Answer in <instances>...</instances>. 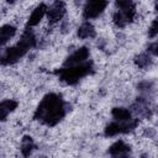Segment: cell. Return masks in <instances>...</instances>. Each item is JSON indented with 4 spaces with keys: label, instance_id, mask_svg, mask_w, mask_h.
<instances>
[{
    "label": "cell",
    "instance_id": "6da1fadb",
    "mask_svg": "<svg viewBox=\"0 0 158 158\" xmlns=\"http://www.w3.org/2000/svg\"><path fill=\"white\" fill-rule=\"evenodd\" d=\"M64 104L60 96L56 94H48L40 104L36 117L48 126H54L64 116Z\"/></svg>",
    "mask_w": 158,
    "mask_h": 158
},
{
    "label": "cell",
    "instance_id": "7a4b0ae2",
    "mask_svg": "<svg viewBox=\"0 0 158 158\" xmlns=\"http://www.w3.org/2000/svg\"><path fill=\"white\" fill-rule=\"evenodd\" d=\"M36 44V38L33 36L32 32L26 31L20 42L17 44H15L14 47L6 49V52L2 56V64H12L15 63L17 59H20L30 48H32Z\"/></svg>",
    "mask_w": 158,
    "mask_h": 158
},
{
    "label": "cell",
    "instance_id": "3957f363",
    "mask_svg": "<svg viewBox=\"0 0 158 158\" xmlns=\"http://www.w3.org/2000/svg\"><path fill=\"white\" fill-rule=\"evenodd\" d=\"M90 68H91L90 63H83V64L73 65V67L64 68V69L59 70V77L67 84H74L80 78H83L84 75H86L90 72Z\"/></svg>",
    "mask_w": 158,
    "mask_h": 158
},
{
    "label": "cell",
    "instance_id": "277c9868",
    "mask_svg": "<svg viewBox=\"0 0 158 158\" xmlns=\"http://www.w3.org/2000/svg\"><path fill=\"white\" fill-rule=\"evenodd\" d=\"M118 6V11L115 12L114 15V22L118 27H123L128 22H131L135 17V5L130 1H118L116 2Z\"/></svg>",
    "mask_w": 158,
    "mask_h": 158
},
{
    "label": "cell",
    "instance_id": "5b68a950",
    "mask_svg": "<svg viewBox=\"0 0 158 158\" xmlns=\"http://www.w3.org/2000/svg\"><path fill=\"white\" fill-rule=\"evenodd\" d=\"M107 2L106 1H90L85 5L84 7V11H83V15L86 20L89 19H94V17H98L106 7Z\"/></svg>",
    "mask_w": 158,
    "mask_h": 158
},
{
    "label": "cell",
    "instance_id": "8992f818",
    "mask_svg": "<svg viewBox=\"0 0 158 158\" xmlns=\"http://www.w3.org/2000/svg\"><path fill=\"white\" fill-rule=\"evenodd\" d=\"M88 57H89V49L86 47H81V48L77 49L72 56L68 57V59L65 60V65L73 67V65L83 64V62L86 60Z\"/></svg>",
    "mask_w": 158,
    "mask_h": 158
},
{
    "label": "cell",
    "instance_id": "52a82bcc",
    "mask_svg": "<svg viewBox=\"0 0 158 158\" xmlns=\"http://www.w3.org/2000/svg\"><path fill=\"white\" fill-rule=\"evenodd\" d=\"M65 12V6H64V2H60V1H57L54 2L48 10H47V17L51 22H57L59 21Z\"/></svg>",
    "mask_w": 158,
    "mask_h": 158
},
{
    "label": "cell",
    "instance_id": "ba28073f",
    "mask_svg": "<svg viewBox=\"0 0 158 158\" xmlns=\"http://www.w3.org/2000/svg\"><path fill=\"white\" fill-rule=\"evenodd\" d=\"M47 6L44 5V4H40L33 11H32V14H31V16H30V19H28V21H27V26H36L41 20H42V17L44 16V14L47 12Z\"/></svg>",
    "mask_w": 158,
    "mask_h": 158
},
{
    "label": "cell",
    "instance_id": "9c48e42d",
    "mask_svg": "<svg viewBox=\"0 0 158 158\" xmlns=\"http://www.w3.org/2000/svg\"><path fill=\"white\" fill-rule=\"evenodd\" d=\"M17 106V102L14 101V100H5L0 104V114H1V120H5L6 116L14 111Z\"/></svg>",
    "mask_w": 158,
    "mask_h": 158
},
{
    "label": "cell",
    "instance_id": "30bf717a",
    "mask_svg": "<svg viewBox=\"0 0 158 158\" xmlns=\"http://www.w3.org/2000/svg\"><path fill=\"white\" fill-rule=\"evenodd\" d=\"M94 35H95V30L93 25L89 22H84L78 30V36L80 38H90V37H94Z\"/></svg>",
    "mask_w": 158,
    "mask_h": 158
},
{
    "label": "cell",
    "instance_id": "8fae6325",
    "mask_svg": "<svg viewBox=\"0 0 158 158\" xmlns=\"http://www.w3.org/2000/svg\"><path fill=\"white\" fill-rule=\"evenodd\" d=\"M15 32H16V30H15L14 26H10V25L2 26L1 30H0V42H1V44H5L15 35Z\"/></svg>",
    "mask_w": 158,
    "mask_h": 158
},
{
    "label": "cell",
    "instance_id": "7c38bea8",
    "mask_svg": "<svg viewBox=\"0 0 158 158\" xmlns=\"http://www.w3.org/2000/svg\"><path fill=\"white\" fill-rule=\"evenodd\" d=\"M112 116H114V118L118 120L120 122H125V121L131 120V112L123 107H115L112 110Z\"/></svg>",
    "mask_w": 158,
    "mask_h": 158
},
{
    "label": "cell",
    "instance_id": "4fadbf2b",
    "mask_svg": "<svg viewBox=\"0 0 158 158\" xmlns=\"http://www.w3.org/2000/svg\"><path fill=\"white\" fill-rule=\"evenodd\" d=\"M128 149H130L128 146L125 144L123 141H117V142H115V143L109 148V152H110V154H112V156H120V154H122V153H126Z\"/></svg>",
    "mask_w": 158,
    "mask_h": 158
},
{
    "label": "cell",
    "instance_id": "5bb4252c",
    "mask_svg": "<svg viewBox=\"0 0 158 158\" xmlns=\"http://www.w3.org/2000/svg\"><path fill=\"white\" fill-rule=\"evenodd\" d=\"M33 147H35V146H33L32 138H31V137H28V136L23 137L22 143H21V153L23 154V157H28V156L31 154V152H32Z\"/></svg>",
    "mask_w": 158,
    "mask_h": 158
},
{
    "label": "cell",
    "instance_id": "9a60e30c",
    "mask_svg": "<svg viewBox=\"0 0 158 158\" xmlns=\"http://www.w3.org/2000/svg\"><path fill=\"white\" fill-rule=\"evenodd\" d=\"M151 63V58L148 54L143 53V54H139L137 58H136V64L139 67V68H146L148 67V64Z\"/></svg>",
    "mask_w": 158,
    "mask_h": 158
},
{
    "label": "cell",
    "instance_id": "2e32d148",
    "mask_svg": "<svg viewBox=\"0 0 158 158\" xmlns=\"http://www.w3.org/2000/svg\"><path fill=\"white\" fill-rule=\"evenodd\" d=\"M148 33H149L151 37H154L156 35H158V19H156L152 22V25H151V27L148 30Z\"/></svg>",
    "mask_w": 158,
    "mask_h": 158
},
{
    "label": "cell",
    "instance_id": "e0dca14e",
    "mask_svg": "<svg viewBox=\"0 0 158 158\" xmlns=\"http://www.w3.org/2000/svg\"><path fill=\"white\" fill-rule=\"evenodd\" d=\"M149 51H151L154 56H158V41H157V42H154V43L149 47Z\"/></svg>",
    "mask_w": 158,
    "mask_h": 158
},
{
    "label": "cell",
    "instance_id": "ac0fdd59",
    "mask_svg": "<svg viewBox=\"0 0 158 158\" xmlns=\"http://www.w3.org/2000/svg\"><path fill=\"white\" fill-rule=\"evenodd\" d=\"M121 158H128V157H121Z\"/></svg>",
    "mask_w": 158,
    "mask_h": 158
},
{
    "label": "cell",
    "instance_id": "d6986e66",
    "mask_svg": "<svg viewBox=\"0 0 158 158\" xmlns=\"http://www.w3.org/2000/svg\"><path fill=\"white\" fill-rule=\"evenodd\" d=\"M41 158H46V157H41Z\"/></svg>",
    "mask_w": 158,
    "mask_h": 158
}]
</instances>
